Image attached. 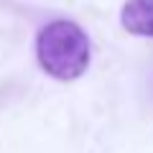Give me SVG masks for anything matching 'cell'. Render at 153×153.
Listing matches in <instances>:
<instances>
[{
  "mask_svg": "<svg viewBox=\"0 0 153 153\" xmlns=\"http://www.w3.org/2000/svg\"><path fill=\"white\" fill-rule=\"evenodd\" d=\"M36 59L41 69L59 82L79 79L92 59L89 38L74 21H51L38 31Z\"/></svg>",
  "mask_w": 153,
  "mask_h": 153,
  "instance_id": "6da1fadb",
  "label": "cell"
},
{
  "mask_svg": "<svg viewBox=\"0 0 153 153\" xmlns=\"http://www.w3.org/2000/svg\"><path fill=\"white\" fill-rule=\"evenodd\" d=\"M120 23L133 36L153 38V0H128L120 10Z\"/></svg>",
  "mask_w": 153,
  "mask_h": 153,
  "instance_id": "7a4b0ae2",
  "label": "cell"
}]
</instances>
